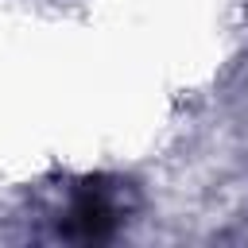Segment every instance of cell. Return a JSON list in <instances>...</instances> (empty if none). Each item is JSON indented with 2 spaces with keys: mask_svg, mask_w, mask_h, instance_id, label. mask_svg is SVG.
Segmentation results:
<instances>
[{
  "mask_svg": "<svg viewBox=\"0 0 248 248\" xmlns=\"http://www.w3.org/2000/svg\"><path fill=\"white\" fill-rule=\"evenodd\" d=\"M120 225V198L112 186H101V182H85L70 209H66V221H62V232L74 236V240H105L112 229Z\"/></svg>",
  "mask_w": 248,
  "mask_h": 248,
  "instance_id": "obj_1",
  "label": "cell"
}]
</instances>
